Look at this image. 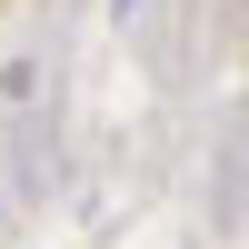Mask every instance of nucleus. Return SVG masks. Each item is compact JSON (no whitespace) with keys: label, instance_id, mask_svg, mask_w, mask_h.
Segmentation results:
<instances>
[{"label":"nucleus","instance_id":"f257e3e1","mask_svg":"<svg viewBox=\"0 0 249 249\" xmlns=\"http://www.w3.org/2000/svg\"><path fill=\"white\" fill-rule=\"evenodd\" d=\"M110 10H120V20H130V10H140V0H110Z\"/></svg>","mask_w":249,"mask_h":249}]
</instances>
